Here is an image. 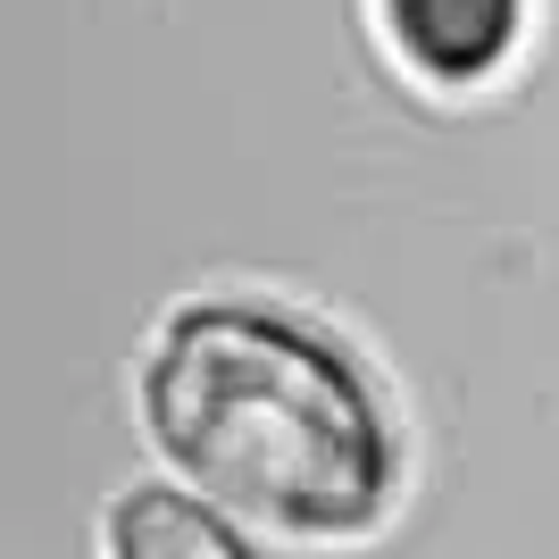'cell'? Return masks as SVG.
<instances>
[{"instance_id": "cell-1", "label": "cell", "mask_w": 559, "mask_h": 559, "mask_svg": "<svg viewBox=\"0 0 559 559\" xmlns=\"http://www.w3.org/2000/svg\"><path fill=\"white\" fill-rule=\"evenodd\" d=\"M151 443L217 510L276 535H359L393 501V426L350 350L259 301H192L142 368Z\"/></svg>"}, {"instance_id": "cell-2", "label": "cell", "mask_w": 559, "mask_h": 559, "mask_svg": "<svg viewBox=\"0 0 559 559\" xmlns=\"http://www.w3.org/2000/svg\"><path fill=\"white\" fill-rule=\"evenodd\" d=\"M384 17H393V43L435 84H476L510 59L526 0H384Z\"/></svg>"}, {"instance_id": "cell-3", "label": "cell", "mask_w": 559, "mask_h": 559, "mask_svg": "<svg viewBox=\"0 0 559 559\" xmlns=\"http://www.w3.org/2000/svg\"><path fill=\"white\" fill-rule=\"evenodd\" d=\"M109 543H117V551H134V559H185V551L192 559H242V551H251L210 501H185L176 485H134L109 510Z\"/></svg>"}]
</instances>
